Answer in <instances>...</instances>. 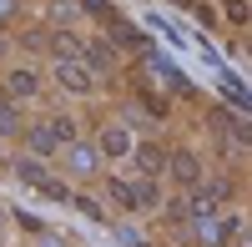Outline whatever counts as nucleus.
Instances as JSON below:
<instances>
[{"label": "nucleus", "mask_w": 252, "mask_h": 247, "mask_svg": "<svg viewBox=\"0 0 252 247\" xmlns=\"http://www.w3.org/2000/svg\"><path fill=\"white\" fill-rule=\"evenodd\" d=\"M81 46H86V61H81V66H91V71H111V66H116L106 35H91V40H81Z\"/></svg>", "instance_id": "obj_7"}, {"label": "nucleus", "mask_w": 252, "mask_h": 247, "mask_svg": "<svg viewBox=\"0 0 252 247\" xmlns=\"http://www.w3.org/2000/svg\"><path fill=\"white\" fill-rule=\"evenodd\" d=\"M166 172H172L177 177V187L182 192H192V187H202V156L197 152H166Z\"/></svg>", "instance_id": "obj_3"}, {"label": "nucleus", "mask_w": 252, "mask_h": 247, "mask_svg": "<svg viewBox=\"0 0 252 247\" xmlns=\"http://www.w3.org/2000/svg\"><path fill=\"white\" fill-rule=\"evenodd\" d=\"M131 187H136V212H157V207H161V187H157V177H136Z\"/></svg>", "instance_id": "obj_10"}, {"label": "nucleus", "mask_w": 252, "mask_h": 247, "mask_svg": "<svg viewBox=\"0 0 252 247\" xmlns=\"http://www.w3.org/2000/svg\"><path fill=\"white\" fill-rule=\"evenodd\" d=\"M136 247H146V242H136Z\"/></svg>", "instance_id": "obj_21"}, {"label": "nucleus", "mask_w": 252, "mask_h": 247, "mask_svg": "<svg viewBox=\"0 0 252 247\" xmlns=\"http://www.w3.org/2000/svg\"><path fill=\"white\" fill-rule=\"evenodd\" d=\"M0 227H5V212H0Z\"/></svg>", "instance_id": "obj_19"}, {"label": "nucleus", "mask_w": 252, "mask_h": 247, "mask_svg": "<svg viewBox=\"0 0 252 247\" xmlns=\"http://www.w3.org/2000/svg\"><path fill=\"white\" fill-rule=\"evenodd\" d=\"M15 177L26 182V187H35L40 197H51V202H66V197H71V187H66V182H61V177H51V172L40 167L35 156H26V161H15Z\"/></svg>", "instance_id": "obj_1"}, {"label": "nucleus", "mask_w": 252, "mask_h": 247, "mask_svg": "<svg viewBox=\"0 0 252 247\" xmlns=\"http://www.w3.org/2000/svg\"><path fill=\"white\" fill-rule=\"evenodd\" d=\"M71 161H76V172H81V177H91V172L101 167V156H96L91 147H76V141H71Z\"/></svg>", "instance_id": "obj_14"}, {"label": "nucleus", "mask_w": 252, "mask_h": 247, "mask_svg": "<svg viewBox=\"0 0 252 247\" xmlns=\"http://www.w3.org/2000/svg\"><path fill=\"white\" fill-rule=\"evenodd\" d=\"M0 167H5V152H0Z\"/></svg>", "instance_id": "obj_20"}, {"label": "nucleus", "mask_w": 252, "mask_h": 247, "mask_svg": "<svg viewBox=\"0 0 252 247\" xmlns=\"http://www.w3.org/2000/svg\"><path fill=\"white\" fill-rule=\"evenodd\" d=\"M222 20H227V26H247V0H222Z\"/></svg>", "instance_id": "obj_17"}, {"label": "nucleus", "mask_w": 252, "mask_h": 247, "mask_svg": "<svg viewBox=\"0 0 252 247\" xmlns=\"http://www.w3.org/2000/svg\"><path fill=\"white\" fill-rule=\"evenodd\" d=\"M131 161L141 177H161L166 172V147L161 141H131Z\"/></svg>", "instance_id": "obj_5"}, {"label": "nucleus", "mask_w": 252, "mask_h": 247, "mask_svg": "<svg viewBox=\"0 0 252 247\" xmlns=\"http://www.w3.org/2000/svg\"><path fill=\"white\" fill-rule=\"evenodd\" d=\"M20 131H26L20 106H15V101H0V141H5V136H20Z\"/></svg>", "instance_id": "obj_11"}, {"label": "nucleus", "mask_w": 252, "mask_h": 247, "mask_svg": "<svg viewBox=\"0 0 252 247\" xmlns=\"http://www.w3.org/2000/svg\"><path fill=\"white\" fill-rule=\"evenodd\" d=\"M131 131H126V126H101L96 131V156H106V161H126V156H131Z\"/></svg>", "instance_id": "obj_4"}, {"label": "nucleus", "mask_w": 252, "mask_h": 247, "mask_svg": "<svg viewBox=\"0 0 252 247\" xmlns=\"http://www.w3.org/2000/svg\"><path fill=\"white\" fill-rule=\"evenodd\" d=\"M106 31H111V40H116L121 51H136V56H146V35L131 26V20H111Z\"/></svg>", "instance_id": "obj_8"}, {"label": "nucleus", "mask_w": 252, "mask_h": 247, "mask_svg": "<svg viewBox=\"0 0 252 247\" xmlns=\"http://www.w3.org/2000/svg\"><path fill=\"white\" fill-rule=\"evenodd\" d=\"M177 5H202V0H177Z\"/></svg>", "instance_id": "obj_18"}, {"label": "nucleus", "mask_w": 252, "mask_h": 247, "mask_svg": "<svg viewBox=\"0 0 252 247\" xmlns=\"http://www.w3.org/2000/svg\"><path fill=\"white\" fill-rule=\"evenodd\" d=\"M40 91V76L31 71V66H15L10 76H5V101H15V106H20V101H31Z\"/></svg>", "instance_id": "obj_6"}, {"label": "nucleus", "mask_w": 252, "mask_h": 247, "mask_svg": "<svg viewBox=\"0 0 252 247\" xmlns=\"http://www.w3.org/2000/svg\"><path fill=\"white\" fill-rule=\"evenodd\" d=\"M106 202H116L121 212H136V187H131V177H106Z\"/></svg>", "instance_id": "obj_9"}, {"label": "nucleus", "mask_w": 252, "mask_h": 247, "mask_svg": "<svg viewBox=\"0 0 252 247\" xmlns=\"http://www.w3.org/2000/svg\"><path fill=\"white\" fill-rule=\"evenodd\" d=\"M56 86L71 91V96H91V91H96V71L81 66V61H71V56H61V61H56Z\"/></svg>", "instance_id": "obj_2"}, {"label": "nucleus", "mask_w": 252, "mask_h": 247, "mask_svg": "<svg viewBox=\"0 0 252 247\" xmlns=\"http://www.w3.org/2000/svg\"><path fill=\"white\" fill-rule=\"evenodd\" d=\"M20 136H26V147H31L35 156H51V152H56V141H51V131H46V121H40V126H26Z\"/></svg>", "instance_id": "obj_12"}, {"label": "nucleus", "mask_w": 252, "mask_h": 247, "mask_svg": "<svg viewBox=\"0 0 252 247\" xmlns=\"http://www.w3.org/2000/svg\"><path fill=\"white\" fill-rule=\"evenodd\" d=\"M46 131H51L56 147H71V141H76V121H71V116H51V121H46Z\"/></svg>", "instance_id": "obj_13"}, {"label": "nucleus", "mask_w": 252, "mask_h": 247, "mask_svg": "<svg viewBox=\"0 0 252 247\" xmlns=\"http://www.w3.org/2000/svg\"><path fill=\"white\" fill-rule=\"evenodd\" d=\"M66 202H76V212H81V217H96V222H101V217H106V207H101V202H96V197H86V192H71Z\"/></svg>", "instance_id": "obj_15"}, {"label": "nucleus", "mask_w": 252, "mask_h": 247, "mask_svg": "<svg viewBox=\"0 0 252 247\" xmlns=\"http://www.w3.org/2000/svg\"><path fill=\"white\" fill-rule=\"evenodd\" d=\"M136 96H141V106H146V111H152L157 121H166V116H172V111H166V101H161V96H157L152 86H136Z\"/></svg>", "instance_id": "obj_16"}]
</instances>
